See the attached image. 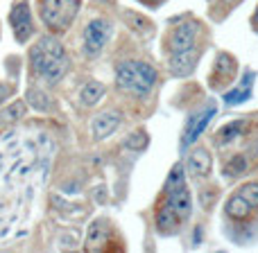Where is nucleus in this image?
<instances>
[{
  "instance_id": "f257e3e1",
  "label": "nucleus",
  "mask_w": 258,
  "mask_h": 253,
  "mask_svg": "<svg viewBox=\"0 0 258 253\" xmlns=\"http://www.w3.org/2000/svg\"><path fill=\"white\" fill-rule=\"evenodd\" d=\"M30 63L36 75H41L50 84L61 79L71 66L66 50L57 36H41L30 50Z\"/></svg>"
},
{
  "instance_id": "f03ea898",
  "label": "nucleus",
  "mask_w": 258,
  "mask_h": 253,
  "mask_svg": "<svg viewBox=\"0 0 258 253\" xmlns=\"http://www.w3.org/2000/svg\"><path fill=\"white\" fill-rule=\"evenodd\" d=\"M116 81L120 89L129 91V93L138 95H147L152 91L156 81V70L145 61H122L116 68Z\"/></svg>"
},
{
  "instance_id": "7ed1b4c3",
  "label": "nucleus",
  "mask_w": 258,
  "mask_h": 253,
  "mask_svg": "<svg viewBox=\"0 0 258 253\" xmlns=\"http://www.w3.org/2000/svg\"><path fill=\"white\" fill-rule=\"evenodd\" d=\"M80 5L82 0H41V21L54 34L66 32L71 27V23L75 21L77 12H80Z\"/></svg>"
},
{
  "instance_id": "20e7f679",
  "label": "nucleus",
  "mask_w": 258,
  "mask_h": 253,
  "mask_svg": "<svg viewBox=\"0 0 258 253\" xmlns=\"http://www.w3.org/2000/svg\"><path fill=\"white\" fill-rule=\"evenodd\" d=\"M113 34V25L107 18H93L91 23H86L84 27V50L95 57V54L102 52V48L109 43Z\"/></svg>"
},
{
  "instance_id": "39448f33",
  "label": "nucleus",
  "mask_w": 258,
  "mask_h": 253,
  "mask_svg": "<svg viewBox=\"0 0 258 253\" xmlns=\"http://www.w3.org/2000/svg\"><path fill=\"white\" fill-rule=\"evenodd\" d=\"M197 36H200V23L197 21H183L174 27L172 39H170V48H172V52L192 50L197 45Z\"/></svg>"
},
{
  "instance_id": "423d86ee",
  "label": "nucleus",
  "mask_w": 258,
  "mask_h": 253,
  "mask_svg": "<svg viewBox=\"0 0 258 253\" xmlns=\"http://www.w3.org/2000/svg\"><path fill=\"white\" fill-rule=\"evenodd\" d=\"M9 23H12V30L16 34V39L27 41V36L32 34V16H30V7H27L25 0H18L14 3L12 12H9Z\"/></svg>"
},
{
  "instance_id": "0eeeda50",
  "label": "nucleus",
  "mask_w": 258,
  "mask_h": 253,
  "mask_svg": "<svg viewBox=\"0 0 258 253\" xmlns=\"http://www.w3.org/2000/svg\"><path fill=\"white\" fill-rule=\"evenodd\" d=\"M120 120H122V116L118 111H113V109L95 116L93 125H91V129H93V138L95 140H104L107 136H111V133L118 129V125H120Z\"/></svg>"
},
{
  "instance_id": "6e6552de",
  "label": "nucleus",
  "mask_w": 258,
  "mask_h": 253,
  "mask_svg": "<svg viewBox=\"0 0 258 253\" xmlns=\"http://www.w3.org/2000/svg\"><path fill=\"white\" fill-rule=\"evenodd\" d=\"M213 116H215V107H209V109H204V111L195 113V116L188 120V127H186V131H183V138H181V145L188 147L190 142H195L197 136L204 131L206 125L211 122V118H213Z\"/></svg>"
},
{
  "instance_id": "1a4fd4ad",
  "label": "nucleus",
  "mask_w": 258,
  "mask_h": 253,
  "mask_svg": "<svg viewBox=\"0 0 258 253\" xmlns=\"http://www.w3.org/2000/svg\"><path fill=\"white\" fill-rule=\"evenodd\" d=\"M197 59H200V52L195 48L192 50H181V52H172L170 57V72L174 77H183L188 72H192V68L197 66Z\"/></svg>"
},
{
  "instance_id": "9d476101",
  "label": "nucleus",
  "mask_w": 258,
  "mask_h": 253,
  "mask_svg": "<svg viewBox=\"0 0 258 253\" xmlns=\"http://www.w3.org/2000/svg\"><path fill=\"white\" fill-rule=\"evenodd\" d=\"M188 172H190V177L195 179H202L206 177V174L211 172V154L204 149V147H200V149H192L190 154H188Z\"/></svg>"
},
{
  "instance_id": "9b49d317",
  "label": "nucleus",
  "mask_w": 258,
  "mask_h": 253,
  "mask_svg": "<svg viewBox=\"0 0 258 253\" xmlns=\"http://www.w3.org/2000/svg\"><path fill=\"white\" fill-rule=\"evenodd\" d=\"M165 204H168L170 208L174 210V215H177L181 222H186L188 215H190V208H192L190 192H188L186 188H181V190H177V192H168V199H165Z\"/></svg>"
},
{
  "instance_id": "f8f14e48",
  "label": "nucleus",
  "mask_w": 258,
  "mask_h": 253,
  "mask_svg": "<svg viewBox=\"0 0 258 253\" xmlns=\"http://www.w3.org/2000/svg\"><path fill=\"white\" fill-rule=\"evenodd\" d=\"M233 75H236V59L227 52H220L218 59H215V68H213L211 81H213V84H224V81H229Z\"/></svg>"
},
{
  "instance_id": "ddd939ff",
  "label": "nucleus",
  "mask_w": 258,
  "mask_h": 253,
  "mask_svg": "<svg viewBox=\"0 0 258 253\" xmlns=\"http://www.w3.org/2000/svg\"><path fill=\"white\" fill-rule=\"evenodd\" d=\"M179 222H181V219L174 215V210L170 208L168 204L161 206L159 215H156V228H159L161 233H165V235H168V233H174L179 226Z\"/></svg>"
},
{
  "instance_id": "4468645a",
  "label": "nucleus",
  "mask_w": 258,
  "mask_h": 253,
  "mask_svg": "<svg viewBox=\"0 0 258 253\" xmlns=\"http://www.w3.org/2000/svg\"><path fill=\"white\" fill-rule=\"evenodd\" d=\"M251 206L247 204L245 199H242L240 195H233L231 199L227 201V206H224V213L229 215V217H233V219H242V217H247V215L251 213Z\"/></svg>"
},
{
  "instance_id": "2eb2a0df",
  "label": "nucleus",
  "mask_w": 258,
  "mask_h": 253,
  "mask_svg": "<svg viewBox=\"0 0 258 253\" xmlns=\"http://www.w3.org/2000/svg\"><path fill=\"white\" fill-rule=\"evenodd\" d=\"M104 95V86L100 84V81H89V84L82 89V102L86 104V107H93V104H98L100 100H102Z\"/></svg>"
},
{
  "instance_id": "dca6fc26",
  "label": "nucleus",
  "mask_w": 258,
  "mask_h": 253,
  "mask_svg": "<svg viewBox=\"0 0 258 253\" xmlns=\"http://www.w3.org/2000/svg\"><path fill=\"white\" fill-rule=\"evenodd\" d=\"M181 188H186V174H183V165L177 163L170 172L168 181H165V192H177Z\"/></svg>"
},
{
  "instance_id": "f3484780",
  "label": "nucleus",
  "mask_w": 258,
  "mask_h": 253,
  "mask_svg": "<svg viewBox=\"0 0 258 253\" xmlns=\"http://www.w3.org/2000/svg\"><path fill=\"white\" fill-rule=\"evenodd\" d=\"M27 102H30V107L39 109V111H48V109L52 107L50 95H45V91H39V89L27 91Z\"/></svg>"
},
{
  "instance_id": "a211bd4d",
  "label": "nucleus",
  "mask_w": 258,
  "mask_h": 253,
  "mask_svg": "<svg viewBox=\"0 0 258 253\" xmlns=\"http://www.w3.org/2000/svg\"><path fill=\"white\" fill-rule=\"evenodd\" d=\"M251 79H254V75H247V79H242V84L238 86L236 91H231V93L224 95V102H229V104L242 102V100L249 95V84H251Z\"/></svg>"
},
{
  "instance_id": "6ab92c4d",
  "label": "nucleus",
  "mask_w": 258,
  "mask_h": 253,
  "mask_svg": "<svg viewBox=\"0 0 258 253\" xmlns=\"http://www.w3.org/2000/svg\"><path fill=\"white\" fill-rule=\"evenodd\" d=\"M236 195H240L251 208H258V183H245Z\"/></svg>"
},
{
  "instance_id": "aec40b11",
  "label": "nucleus",
  "mask_w": 258,
  "mask_h": 253,
  "mask_svg": "<svg viewBox=\"0 0 258 253\" xmlns=\"http://www.w3.org/2000/svg\"><path fill=\"white\" fill-rule=\"evenodd\" d=\"M23 113H25V107H23L21 102L14 104V107H9V109H3V111H0V125H9V122L18 120Z\"/></svg>"
},
{
  "instance_id": "412c9836",
  "label": "nucleus",
  "mask_w": 258,
  "mask_h": 253,
  "mask_svg": "<svg viewBox=\"0 0 258 253\" xmlns=\"http://www.w3.org/2000/svg\"><path fill=\"white\" fill-rule=\"evenodd\" d=\"M147 142H150L147 133L145 131H136V133H132V136L125 140V147H129V149H143Z\"/></svg>"
},
{
  "instance_id": "4be33fe9",
  "label": "nucleus",
  "mask_w": 258,
  "mask_h": 253,
  "mask_svg": "<svg viewBox=\"0 0 258 253\" xmlns=\"http://www.w3.org/2000/svg\"><path fill=\"white\" fill-rule=\"evenodd\" d=\"M9 93H12V86L0 84V102H5V100L9 98Z\"/></svg>"
},
{
  "instance_id": "5701e85b",
  "label": "nucleus",
  "mask_w": 258,
  "mask_h": 253,
  "mask_svg": "<svg viewBox=\"0 0 258 253\" xmlns=\"http://www.w3.org/2000/svg\"><path fill=\"white\" fill-rule=\"evenodd\" d=\"M254 27L258 30V9H256V14H254Z\"/></svg>"
}]
</instances>
